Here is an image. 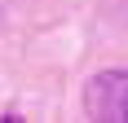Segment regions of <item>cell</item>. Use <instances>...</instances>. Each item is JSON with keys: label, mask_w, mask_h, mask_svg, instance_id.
Instances as JSON below:
<instances>
[{"label": "cell", "mask_w": 128, "mask_h": 123, "mask_svg": "<svg viewBox=\"0 0 128 123\" xmlns=\"http://www.w3.org/2000/svg\"><path fill=\"white\" fill-rule=\"evenodd\" d=\"M84 110L97 123H128V70L93 75L84 88Z\"/></svg>", "instance_id": "obj_1"}]
</instances>
